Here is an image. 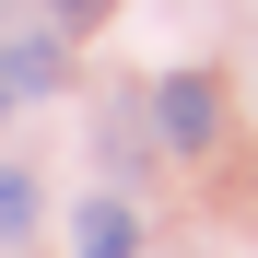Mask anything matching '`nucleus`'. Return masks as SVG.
Returning a JSON list of instances; mask_svg holds the SVG:
<instances>
[{
    "label": "nucleus",
    "mask_w": 258,
    "mask_h": 258,
    "mask_svg": "<svg viewBox=\"0 0 258 258\" xmlns=\"http://www.w3.org/2000/svg\"><path fill=\"white\" fill-rule=\"evenodd\" d=\"M153 141L164 153H211V141H223V82H211V71H164L153 82Z\"/></svg>",
    "instance_id": "obj_1"
},
{
    "label": "nucleus",
    "mask_w": 258,
    "mask_h": 258,
    "mask_svg": "<svg viewBox=\"0 0 258 258\" xmlns=\"http://www.w3.org/2000/svg\"><path fill=\"white\" fill-rule=\"evenodd\" d=\"M59 82H71V47H59V35H0V94H59Z\"/></svg>",
    "instance_id": "obj_2"
},
{
    "label": "nucleus",
    "mask_w": 258,
    "mask_h": 258,
    "mask_svg": "<svg viewBox=\"0 0 258 258\" xmlns=\"http://www.w3.org/2000/svg\"><path fill=\"white\" fill-rule=\"evenodd\" d=\"M71 258H141V211H129V200H94L71 223Z\"/></svg>",
    "instance_id": "obj_3"
},
{
    "label": "nucleus",
    "mask_w": 258,
    "mask_h": 258,
    "mask_svg": "<svg viewBox=\"0 0 258 258\" xmlns=\"http://www.w3.org/2000/svg\"><path fill=\"white\" fill-rule=\"evenodd\" d=\"M24 235H35V176L0 164V246H24Z\"/></svg>",
    "instance_id": "obj_4"
},
{
    "label": "nucleus",
    "mask_w": 258,
    "mask_h": 258,
    "mask_svg": "<svg viewBox=\"0 0 258 258\" xmlns=\"http://www.w3.org/2000/svg\"><path fill=\"white\" fill-rule=\"evenodd\" d=\"M47 12H59L71 35H82V24H106V0H47Z\"/></svg>",
    "instance_id": "obj_5"
},
{
    "label": "nucleus",
    "mask_w": 258,
    "mask_h": 258,
    "mask_svg": "<svg viewBox=\"0 0 258 258\" xmlns=\"http://www.w3.org/2000/svg\"><path fill=\"white\" fill-rule=\"evenodd\" d=\"M0 106H12V94H0Z\"/></svg>",
    "instance_id": "obj_6"
}]
</instances>
